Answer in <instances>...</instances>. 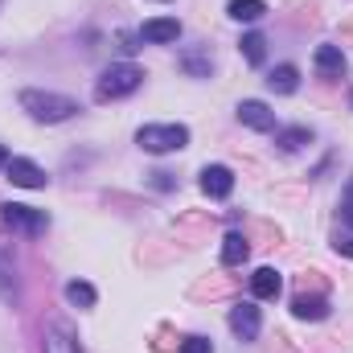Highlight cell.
I'll return each mask as SVG.
<instances>
[{"label":"cell","instance_id":"cell-25","mask_svg":"<svg viewBox=\"0 0 353 353\" xmlns=\"http://www.w3.org/2000/svg\"><path fill=\"white\" fill-rule=\"evenodd\" d=\"M333 247H337V255H345V259H353V239H337Z\"/></svg>","mask_w":353,"mask_h":353},{"label":"cell","instance_id":"cell-5","mask_svg":"<svg viewBox=\"0 0 353 353\" xmlns=\"http://www.w3.org/2000/svg\"><path fill=\"white\" fill-rule=\"evenodd\" d=\"M230 329H234V337H243V341H255V337H259V329H263V316H259V308H255L251 300L234 304V308H230Z\"/></svg>","mask_w":353,"mask_h":353},{"label":"cell","instance_id":"cell-24","mask_svg":"<svg viewBox=\"0 0 353 353\" xmlns=\"http://www.w3.org/2000/svg\"><path fill=\"white\" fill-rule=\"evenodd\" d=\"M152 185L157 189H173V173H152Z\"/></svg>","mask_w":353,"mask_h":353},{"label":"cell","instance_id":"cell-26","mask_svg":"<svg viewBox=\"0 0 353 353\" xmlns=\"http://www.w3.org/2000/svg\"><path fill=\"white\" fill-rule=\"evenodd\" d=\"M119 50L132 54V50H136V37H132V33H119Z\"/></svg>","mask_w":353,"mask_h":353},{"label":"cell","instance_id":"cell-22","mask_svg":"<svg viewBox=\"0 0 353 353\" xmlns=\"http://www.w3.org/2000/svg\"><path fill=\"white\" fill-rule=\"evenodd\" d=\"M341 222L353 230V181H350V189L341 193Z\"/></svg>","mask_w":353,"mask_h":353},{"label":"cell","instance_id":"cell-12","mask_svg":"<svg viewBox=\"0 0 353 353\" xmlns=\"http://www.w3.org/2000/svg\"><path fill=\"white\" fill-rule=\"evenodd\" d=\"M283 292V275L275 271V267H259L255 275H251V296H259V300H275Z\"/></svg>","mask_w":353,"mask_h":353},{"label":"cell","instance_id":"cell-23","mask_svg":"<svg viewBox=\"0 0 353 353\" xmlns=\"http://www.w3.org/2000/svg\"><path fill=\"white\" fill-rule=\"evenodd\" d=\"M181 353H214V345H210L205 337H185V345H181Z\"/></svg>","mask_w":353,"mask_h":353},{"label":"cell","instance_id":"cell-6","mask_svg":"<svg viewBox=\"0 0 353 353\" xmlns=\"http://www.w3.org/2000/svg\"><path fill=\"white\" fill-rule=\"evenodd\" d=\"M4 173L12 185H21V189H46V169H37L33 161H25V157H8V165H4Z\"/></svg>","mask_w":353,"mask_h":353},{"label":"cell","instance_id":"cell-9","mask_svg":"<svg viewBox=\"0 0 353 353\" xmlns=\"http://www.w3.org/2000/svg\"><path fill=\"white\" fill-rule=\"evenodd\" d=\"M239 123H247L255 132H275V111L259 99H243L239 103Z\"/></svg>","mask_w":353,"mask_h":353},{"label":"cell","instance_id":"cell-1","mask_svg":"<svg viewBox=\"0 0 353 353\" xmlns=\"http://www.w3.org/2000/svg\"><path fill=\"white\" fill-rule=\"evenodd\" d=\"M21 107L37 123H62V119L79 115V103L66 94H54V90H21Z\"/></svg>","mask_w":353,"mask_h":353},{"label":"cell","instance_id":"cell-18","mask_svg":"<svg viewBox=\"0 0 353 353\" xmlns=\"http://www.w3.org/2000/svg\"><path fill=\"white\" fill-rule=\"evenodd\" d=\"M239 50H243V58H247L251 66H263V58H267V41H263V33H243Z\"/></svg>","mask_w":353,"mask_h":353},{"label":"cell","instance_id":"cell-17","mask_svg":"<svg viewBox=\"0 0 353 353\" xmlns=\"http://www.w3.org/2000/svg\"><path fill=\"white\" fill-rule=\"evenodd\" d=\"M226 12H230L234 21H247V25H251V21H259V17L267 12V4L263 0H230Z\"/></svg>","mask_w":353,"mask_h":353},{"label":"cell","instance_id":"cell-2","mask_svg":"<svg viewBox=\"0 0 353 353\" xmlns=\"http://www.w3.org/2000/svg\"><path fill=\"white\" fill-rule=\"evenodd\" d=\"M136 144L152 157H165V152H181L189 144V128L185 123H144L136 132Z\"/></svg>","mask_w":353,"mask_h":353},{"label":"cell","instance_id":"cell-8","mask_svg":"<svg viewBox=\"0 0 353 353\" xmlns=\"http://www.w3.org/2000/svg\"><path fill=\"white\" fill-rule=\"evenodd\" d=\"M181 37V21L176 17H152L140 25V41H152V46H169Z\"/></svg>","mask_w":353,"mask_h":353},{"label":"cell","instance_id":"cell-19","mask_svg":"<svg viewBox=\"0 0 353 353\" xmlns=\"http://www.w3.org/2000/svg\"><path fill=\"white\" fill-rule=\"evenodd\" d=\"M66 300H70L74 308H94L99 296H94V288H90L87 279H70V283H66Z\"/></svg>","mask_w":353,"mask_h":353},{"label":"cell","instance_id":"cell-11","mask_svg":"<svg viewBox=\"0 0 353 353\" xmlns=\"http://www.w3.org/2000/svg\"><path fill=\"white\" fill-rule=\"evenodd\" d=\"M292 316H296V321H325V316H329V300L300 292V296L292 300Z\"/></svg>","mask_w":353,"mask_h":353},{"label":"cell","instance_id":"cell-7","mask_svg":"<svg viewBox=\"0 0 353 353\" xmlns=\"http://www.w3.org/2000/svg\"><path fill=\"white\" fill-rule=\"evenodd\" d=\"M230 189H234V173L226 165H205L201 169V193L205 197L222 201V197H230Z\"/></svg>","mask_w":353,"mask_h":353},{"label":"cell","instance_id":"cell-21","mask_svg":"<svg viewBox=\"0 0 353 353\" xmlns=\"http://www.w3.org/2000/svg\"><path fill=\"white\" fill-rule=\"evenodd\" d=\"M17 296V288H12V267L8 259H0V300H12Z\"/></svg>","mask_w":353,"mask_h":353},{"label":"cell","instance_id":"cell-16","mask_svg":"<svg viewBox=\"0 0 353 353\" xmlns=\"http://www.w3.org/2000/svg\"><path fill=\"white\" fill-rule=\"evenodd\" d=\"M275 144H279L283 152H300L304 144H312V128H283V132L275 136Z\"/></svg>","mask_w":353,"mask_h":353},{"label":"cell","instance_id":"cell-20","mask_svg":"<svg viewBox=\"0 0 353 353\" xmlns=\"http://www.w3.org/2000/svg\"><path fill=\"white\" fill-rule=\"evenodd\" d=\"M46 353H79V345L62 325H54V329H46Z\"/></svg>","mask_w":353,"mask_h":353},{"label":"cell","instance_id":"cell-27","mask_svg":"<svg viewBox=\"0 0 353 353\" xmlns=\"http://www.w3.org/2000/svg\"><path fill=\"white\" fill-rule=\"evenodd\" d=\"M4 165H8V152H4V148H0V169H4Z\"/></svg>","mask_w":353,"mask_h":353},{"label":"cell","instance_id":"cell-15","mask_svg":"<svg viewBox=\"0 0 353 353\" xmlns=\"http://www.w3.org/2000/svg\"><path fill=\"white\" fill-rule=\"evenodd\" d=\"M176 62H181V70H185L189 79H210V70H214L210 54H201V50H185Z\"/></svg>","mask_w":353,"mask_h":353},{"label":"cell","instance_id":"cell-10","mask_svg":"<svg viewBox=\"0 0 353 353\" xmlns=\"http://www.w3.org/2000/svg\"><path fill=\"white\" fill-rule=\"evenodd\" d=\"M312 66H316L321 79H341V74H345V54H341V46H316Z\"/></svg>","mask_w":353,"mask_h":353},{"label":"cell","instance_id":"cell-4","mask_svg":"<svg viewBox=\"0 0 353 353\" xmlns=\"http://www.w3.org/2000/svg\"><path fill=\"white\" fill-rule=\"evenodd\" d=\"M0 222L8 230H21V234H46V226H50V218L41 210H33V205H4Z\"/></svg>","mask_w":353,"mask_h":353},{"label":"cell","instance_id":"cell-14","mask_svg":"<svg viewBox=\"0 0 353 353\" xmlns=\"http://www.w3.org/2000/svg\"><path fill=\"white\" fill-rule=\"evenodd\" d=\"M267 87L275 90V94H292V90L300 87V70H296L292 62H283V66H275V70L267 74Z\"/></svg>","mask_w":353,"mask_h":353},{"label":"cell","instance_id":"cell-3","mask_svg":"<svg viewBox=\"0 0 353 353\" xmlns=\"http://www.w3.org/2000/svg\"><path fill=\"white\" fill-rule=\"evenodd\" d=\"M144 83V70L140 66H132V62H115V66H107L103 74H99V83H94V99L99 103H111V99H123V94H132V90Z\"/></svg>","mask_w":353,"mask_h":353},{"label":"cell","instance_id":"cell-13","mask_svg":"<svg viewBox=\"0 0 353 353\" xmlns=\"http://www.w3.org/2000/svg\"><path fill=\"white\" fill-rule=\"evenodd\" d=\"M247 255H251L247 234H226V239H222V263L226 267H243L247 263Z\"/></svg>","mask_w":353,"mask_h":353}]
</instances>
